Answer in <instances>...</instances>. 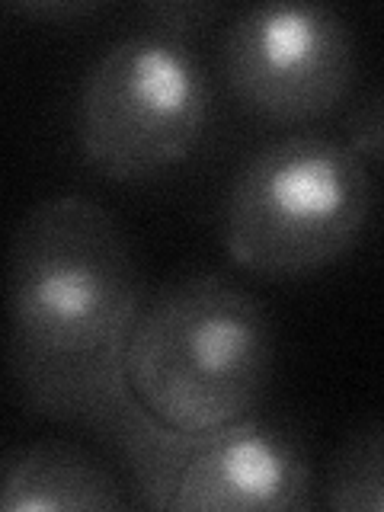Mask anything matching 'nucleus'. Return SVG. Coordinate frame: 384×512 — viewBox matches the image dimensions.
Masks as SVG:
<instances>
[{
  "label": "nucleus",
  "mask_w": 384,
  "mask_h": 512,
  "mask_svg": "<svg viewBox=\"0 0 384 512\" xmlns=\"http://www.w3.org/2000/svg\"><path fill=\"white\" fill-rule=\"evenodd\" d=\"M90 432L122 458L148 509L282 512L314 506V471L301 439L256 416L183 432L151 416L128 388L96 416Z\"/></svg>",
  "instance_id": "20e7f679"
},
{
  "label": "nucleus",
  "mask_w": 384,
  "mask_h": 512,
  "mask_svg": "<svg viewBox=\"0 0 384 512\" xmlns=\"http://www.w3.org/2000/svg\"><path fill=\"white\" fill-rule=\"evenodd\" d=\"M368 212L365 164L343 141L288 135L234 173L221 202V244L253 276L295 279L349 253Z\"/></svg>",
  "instance_id": "7ed1b4c3"
},
{
  "label": "nucleus",
  "mask_w": 384,
  "mask_h": 512,
  "mask_svg": "<svg viewBox=\"0 0 384 512\" xmlns=\"http://www.w3.org/2000/svg\"><path fill=\"white\" fill-rule=\"evenodd\" d=\"M272 359L263 304L212 272H189L144 298L125 343V378L164 426L205 432L253 416Z\"/></svg>",
  "instance_id": "f03ea898"
},
{
  "label": "nucleus",
  "mask_w": 384,
  "mask_h": 512,
  "mask_svg": "<svg viewBox=\"0 0 384 512\" xmlns=\"http://www.w3.org/2000/svg\"><path fill=\"white\" fill-rule=\"evenodd\" d=\"M343 144L362 164H368V160L384 164V90L362 96L349 109L343 125Z\"/></svg>",
  "instance_id": "1a4fd4ad"
},
{
  "label": "nucleus",
  "mask_w": 384,
  "mask_h": 512,
  "mask_svg": "<svg viewBox=\"0 0 384 512\" xmlns=\"http://www.w3.org/2000/svg\"><path fill=\"white\" fill-rule=\"evenodd\" d=\"M144 13L157 23L160 32L183 36V32L202 29L212 20H218L221 7L218 4H199V0H170V4H148Z\"/></svg>",
  "instance_id": "9d476101"
},
{
  "label": "nucleus",
  "mask_w": 384,
  "mask_h": 512,
  "mask_svg": "<svg viewBox=\"0 0 384 512\" xmlns=\"http://www.w3.org/2000/svg\"><path fill=\"white\" fill-rule=\"evenodd\" d=\"M125 506L128 496L122 480L84 445L42 439L13 448L4 458V477H0V509L4 512H116Z\"/></svg>",
  "instance_id": "0eeeda50"
},
{
  "label": "nucleus",
  "mask_w": 384,
  "mask_h": 512,
  "mask_svg": "<svg viewBox=\"0 0 384 512\" xmlns=\"http://www.w3.org/2000/svg\"><path fill=\"white\" fill-rule=\"evenodd\" d=\"M320 493L340 512H384V423L352 429L336 445Z\"/></svg>",
  "instance_id": "6e6552de"
},
{
  "label": "nucleus",
  "mask_w": 384,
  "mask_h": 512,
  "mask_svg": "<svg viewBox=\"0 0 384 512\" xmlns=\"http://www.w3.org/2000/svg\"><path fill=\"white\" fill-rule=\"evenodd\" d=\"M122 224L87 196H52L10 244V372L26 410L90 426L128 391L125 343L144 304Z\"/></svg>",
  "instance_id": "f257e3e1"
},
{
  "label": "nucleus",
  "mask_w": 384,
  "mask_h": 512,
  "mask_svg": "<svg viewBox=\"0 0 384 512\" xmlns=\"http://www.w3.org/2000/svg\"><path fill=\"white\" fill-rule=\"evenodd\" d=\"M221 77L250 116L301 125L340 106L356 77V39L333 7L260 4L224 29Z\"/></svg>",
  "instance_id": "423d86ee"
},
{
  "label": "nucleus",
  "mask_w": 384,
  "mask_h": 512,
  "mask_svg": "<svg viewBox=\"0 0 384 512\" xmlns=\"http://www.w3.org/2000/svg\"><path fill=\"white\" fill-rule=\"evenodd\" d=\"M208 109L212 90L196 52L170 32H132L109 42L80 80V157L112 183L151 180L192 154Z\"/></svg>",
  "instance_id": "39448f33"
},
{
  "label": "nucleus",
  "mask_w": 384,
  "mask_h": 512,
  "mask_svg": "<svg viewBox=\"0 0 384 512\" xmlns=\"http://www.w3.org/2000/svg\"><path fill=\"white\" fill-rule=\"evenodd\" d=\"M23 10L29 16H52V20H58V16H80V13H90L96 10L93 4H26V7H16Z\"/></svg>",
  "instance_id": "9b49d317"
}]
</instances>
